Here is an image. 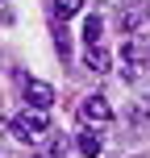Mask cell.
<instances>
[{"label":"cell","mask_w":150,"mask_h":158,"mask_svg":"<svg viewBox=\"0 0 150 158\" xmlns=\"http://www.w3.org/2000/svg\"><path fill=\"white\" fill-rule=\"evenodd\" d=\"M46 133H50V112H46V108H25V112H17L13 125H8V137L21 142V146L42 142Z\"/></svg>","instance_id":"1"},{"label":"cell","mask_w":150,"mask_h":158,"mask_svg":"<svg viewBox=\"0 0 150 158\" xmlns=\"http://www.w3.org/2000/svg\"><path fill=\"white\" fill-rule=\"evenodd\" d=\"M79 121H84L88 129L109 125V121H113V104H109V96H88V100L79 104Z\"/></svg>","instance_id":"2"},{"label":"cell","mask_w":150,"mask_h":158,"mask_svg":"<svg viewBox=\"0 0 150 158\" xmlns=\"http://www.w3.org/2000/svg\"><path fill=\"white\" fill-rule=\"evenodd\" d=\"M146 58H150V33H146V29L125 33V42H121V63H129V67H142Z\"/></svg>","instance_id":"3"},{"label":"cell","mask_w":150,"mask_h":158,"mask_svg":"<svg viewBox=\"0 0 150 158\" xmlns=\"http://www.w3.org/2000/svg\"><path fill=\"white\" fill-rule=\"evenodd\" d=\"M21 92H25V104H29V108H50V104H54V87H50L46 79H29L25 75Z\"/></svg>","instance_id":"4"},{"label":"cell","mask_w":150,"mask_h":158,"mask_svg":"<svg viewBox=\"0 0 150 158\" xmlns=\"http://www.w3.org/2000/svg\"><path fill=\"white\" fill-rule=\"evenodd\" d=\"M117 21H121V33H138V29H146V8H121V17H117Z\"/></svg>","instance_id":"5"},{"label":"cell","mask_w":150,"mask_h":158,"mask_svg":"<svg viewBox=\"0 0 150 158\" xmlns=\"http://www.w3.org/2000/svg\"><path fill=\"white\" fill-rule=\"evenodd\" d=\"M84 67L92 75H104L109 71V54H104V46H88V54H84Z\"/></svg>","instance_id":"6"},{"label":"cell","mask_w":150,"mask_h":158,"mask_svg":"<svg viewBox=\"0 0 150 158\" xmlns=\"http://www.w3.org/2000/svg\"><path fill=\"white\" fill-rule=\"evenodd\" d=\"M100 33H104V17H88V21H84V42H88V46H100Z\"/></svg>","instance_id":"7"},{"label":"cell","mask_w":150,"mask_h":158,"mask_svg":"<svg viewBox=\"0 0 150 158\" xmlns=\"http://www.w3.org/2000/svg\"><path fill=\"white\" fill-rule=\"evenodd\" d=\"M75 146H79V154H84V158H100V137H96L92 129H84Z\"/></svg>","instance_id":"8"},{"label":"cell","mask_w":150,"mask_h":158,"mask_svg":"<svg viewBox=\"0 0 150 158\" xmlns=\"http://www.w3.org/2000/svg\"><path fill=\"white\" fill-rule=\"evenodd\" d=\"M50 8H54V17H58V21H67V17H75L79 8H84V0H54Z\"/></svg>","instance_id":"9"},{"label":"cell","mask_w":150,"mask_h":158,"mask_svg":"<svg viewBox=\"0 0 150 158\" xmlns=\"http://www.w3.org/2000/svg\"><path fill=\"white\" fill-rule=\"evenodd\" d=\"M67 146H71V142H67V137L58 133L54 142H50V158H63V154H67Z\"/></svg>","instance_id":"10"}]
</instances>
